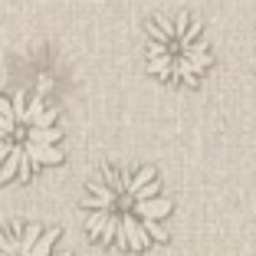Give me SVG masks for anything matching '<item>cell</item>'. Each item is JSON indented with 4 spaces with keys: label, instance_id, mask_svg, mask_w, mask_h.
Segmentation results:
<instances>
[{
    "label": "cell",
    "instance_id": "cell-3",
    "mask_svg": "<svg viewBox=\"0 0 256 256\" xmlns=\"http://www.w3.org/2000/svg\"><path fill=\"white\" fill-rule=\"evenodd\" d=\"M0 256H69L60 246V230L40 224L0 226Z\"/></svg>",
    "mask_w": 256,
    "mask_h": 256
},
{
    "label": "cell",
    "instance_id": "cell-2",
    "mask_svg": "<svg viewBox=\"0 0 256 256\" xmlns=\"http://www.w3.org/2000/svg\"><path fill=\"white\" fill-rule=\"evenodd\" d=\"M60 142L56 108L46 106L40 92L16 89L14 96H0V181H30L40 168L60 164Z\"/></svg>",
    "mask_w": 256,
    "mask_h": 256
},
{
    "label": "cell",
    "instance_id": "cell-1",
    "mask_svg": "<svg viewBox=\"0 0 256 256\" xmlns=\"http://www.w3.org/2000/svg\"><path fill=\"white\" fill-rule=\"evenodd\" d=\"M174 204L164 197L158 171L144 168L106 164L86 184L82 214L86 234L102 246H115L125 253H144L154 243L168 240L164 220Z\"/></svg>",
    "mask_w": 256,
    "mask_h": 256
}]
</instances>
